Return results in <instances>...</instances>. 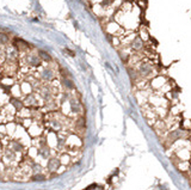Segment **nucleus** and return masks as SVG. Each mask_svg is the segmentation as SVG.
I'll use <instances>...</instances> for the list:
<instances>
[{"label":"nucleus","mask_w":191,"mask_h":190,"mask_svg":"<svg viewBox=\"0 0 191 190\" xmlns=\"http://www.w3.org/2000/svg\"><path fill=\"white\" fill-rule=\"evenodd\" d=\"M59 165H60V160L56 159V158H52V159H49V162H48V170L55 171V170L59 169Z\"/></svg>","instance_id":"1"},{"label":"nucleus","mask_w":191,"mask_h":190,"mask_svg":"<svg viewBox=\"0 0 191 190\" xmlns=\"http://www.w3.org/2000/svg\"><path fill=\"white\" fill-rule=\"evenodd\" d=\"M10 146H11V149H12V151H17V152L22 151V145H20V142H18V141H12V144H11Z\"/></svg>","instance_id":"2"},{"label":"nucleus","mask_w":191,"mask_h":190,"mask_svg":"<svg viewBox=\"0 0 191 190\" xmlns=\"http://www.w3.org/2000/svg\"><path fill=\"white\" fill-rule=\"evenodd\" d=\"M31 179H32V181H35V182H37V181H41V182H43V181H45V177L43 176V175L37 174V175L32 176V178H31Z\"/></svg>","instance_id":"3"},{"label":"nucleus","mask_w":191,"mask_h":190,"mask_svg":"<svg viewBox=\"0 0 191 190\" xmlns=\"http://www.w3.org/2000/svg\"><path fill=\"white\" fill-rule=\"evenodd\" d=\"M38 54H40V56H41L43 60H45V61H50L52 60V57L49 56V55L47 54V53H44V52H38Z\"/></svg>","instance_id":"4"},{"label":"nucleus","mask_w":191,"mask_h":190,"mask_svg":"<svg viewBox=\"0 0 191 190\" xmlns=\"http://www.w3.org/2000/svg\"><path fill=\"white\" fill-rule=\"evenodd\" d=\"M12 104H13V105L17 109H20V108H22V103H20L19 100H17V99H12Z\"/></svg>","instance_id":"5"},{"label":"nucleus","mask_w":191,"mask_h":190,"mask_svg":"<svg viewBox=\"0 0 191 190\" xmlns=\"http://www.w3.org/2000/svg\"><path fill=\"white\" fill-rule=\"evenodd\" d=\"M65 84H66V86H68L69 89H73V87H74L73 84H72V82H69V80H67V79H65Z\"/></svg>","instance_id":"6"}]
</instances>
